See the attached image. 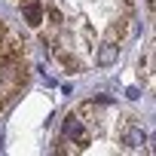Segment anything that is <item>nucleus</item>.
Listing matches in <instances>:
<instances>
[{
	"instance_id": "obj_7",
	"label": "nucleus",
	"mask_w": 156,
	"mask_h": 156,
	"mask_svg": "<svg viewBox=\"0 0 156 156\" xmlns=\"http://www.w3.org/2000/svg\"><path fill=\"white\" fill-rule=\"evenodd\" d=\"M43 19H49V22H52V25H55V28H58V25H61V19H64V16H61V12H58V9H55V6H43Z\"/></svg>"
},
{
	"instance_id": "obj_9",
	"label": "nucleus",
	"mask_w": 156,
	"mask_h": 156,
	"mask_svg": "<svg viewBox=\"0 0 156 156\" xmlns=\"http://www.w3.org/2000/svg\"><path fill=\"white\" fill-rule=\"evenodd\" d=\"M122 3H126V9H132V0H122Z\"/></svg>"
},
{
	"instance_id": "obj_4",
	"label": "nucleus",
	"mask_w": 156,
	"mask_h": 156,
	"mask_svg": "<svg viewBox=\"0 0 156 156\" xmlns=\"http://www.w3.org/2000/svg\"><path fill=\"white\" fill-rule=\"evenodd\" d=\"M64 135H67V138H73V141H80V144H86V141H89V138H86L83 122L76 119V113H67V119H64Z\"/></svg>"
},
{
	"instance_id": "obj_1",
	"label": "nucleus",
	"mask_w": 156,
	"mask_h": 156,
	"mask_svg": "<svg viewBox=\"0 0 156 156\" xmlns=\"http://www.w3.org/2000/svg\"><path fill=\"white\" fill-rule=\"evenodd\" d=\"M0 58H12V61L25 58V43L16 40V37H9V31H6L3 37H0Z\"/></svg>"
},
{
	"instance_id": "obj_10",
	"label": "nucleus",
	"mask_w": 156,
	"mask_h": 156,
	"mask_svg": "<svg viewBox=\"0 0 156 156\" xmlns=\"http://www.w3.org/2000/svg\"><path fill=\"white\" fill-rule=\"evenodd\" d=\"M0 147H3V138H0Z\"/></svg>"
},
{
	"instance_id": "obj_8",
	"label": "nucleus",
	"mask_w": 156,
	"mask_h": 156,
	"mask_svg": "<svg viewBox=\"0 0 156 156\" xmlns=\"http://www.w3.org/2000/svg\"><path fill=\"white\" fill-rule=\"evenodd\" d=\"M3 34H6V25H3V22H0V37H3Z\"/></svg>"
},
{
	"instance_id": "obj_2",
	"label": "nucleus",
	"mask_w": 156,
	"mask_h": 156,
	"mask_svg": "<svg viewBox=\"0 0 156 156\" xmlns=\"http://www.w3.org/2000/svg\"><path fill=\"white\" fill-rule=\"evenodd\" d=\"M22 16H25V22L31 28H40L43 25V3L40 0H25L22 3Z\"/></svg>"
},
{
	"instance_id": "obj_3",
	"label": "nucleus",
	"mask_w": 156,
	"mask_h": 156,
	"mask_svg": "<svg viewBox=\"0 0 156 156\" xmlns=\"http://www.w3.org/2000/svg\"><path fill=\"white\" fill-rule=\"evenodd\" d=\"M49 52L64 64V70H67V73H80V70H83V61L76 58V55H70V52H64V49H58V46H52V43H49Z\"/></svg>"
},
{
	"instance_id": "obj_6",
	"label": "nucleus",
	"mask_w": 156,
	"mask_h": 156,
	"mask_svg": "<svg viewBox=\"0 0 156 156\" xmlns=\"http://www.w3.org/2000/svg\"><path fill=\"white\" fill-rule=\"evenodd\" d=\"M122 141H126L129 147H141V144L147 141V132H144V129H138V126H126V132H122Z\"/></svg>"
},
{
	"instance_id": "obj_11",
	"label": "nucleus",
	"mask_w": 156,
	"mask_h": 156,
	"mask_svg": "<svg viewBox=\"0 0 156 156\" xmlns=\"http://www.w3.org/2000/svg\"><path fill=\"white\" fill-rule=\"evenodd\" d=\"M16 3H25V0H16Z\"/></svg>"
},
{
	"instance_id": "obj_5",
	"label": "nucleus",
	"mask_w": 156,
	"mask_h": 156,
	"mask_svg": "<svg viewBox=\"0 0 156 156\" xmlns=\"http://www.w3.org/2000/svg\"><path fill=\"white\" fill-rule=\"evenodd\" d=\"M116 58H119V46H116V40L101 43V49H98V64H101V67H110V64H116Z\"/></svg>"
}]
</instances>
